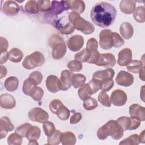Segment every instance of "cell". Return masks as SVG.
Returning <instances> with one entry per match:
<instances>
[{"label": "cell", "instance_id": "6da1fadb", "mask_svg": "<svg viewBox=\"0 0 145 145\" xmlns=\"http://www.w3.org/2000/svg\"><path fill=\"white\" fill-rule=\"evenodd\" d=\"M117 11L114 6L106 2L97 3L91 9L90 16L95 25L106 28L112 24L116 18Z\"/></svg>", "mask_w": 145, "mask_h": 145}, {"label": "cell", "instance_id": "7a4b0ae2", "mask_svg": "<svg viewBox=\"0 0 145 145\" xmlns=\"http://www.w3.org/2000/svg\"><path fill=\"white\" fill-rule=\"evenodd\" d=\"M123 131L117 121L110 120L98 129L97 136L101 140H104L109 136L114 140H119L123 137Z\"/></svg>", "mask_w": 145, "mask_h": 145}, {"label": "cell", "instance_id": "3957f363", "mask_svg": "<svg viewBox=\"0 0 145 145\" xmlns=\"http://www.w3.org/2000/svg\"><path fill=\"white\" fill-rule=\"evenodd\" d=\"M69 20L75 29L81 31L85 35L92 34L95 30L94 25L89 22L86 20L80 14L71 12L69 15Z\"/></svg>", "mask_w": 145, "mask_h": 145}, {"label": "cell", "instance_id": "277c9868", "mask_svg": "<svg viewBox=\"0 0 145 145\" xmlns=\"http://www.w3.org/2000/svg\"><path fill=\"white\" fill-rule=\"evenodd\" d=\"M49 45L52 49V57L55 59L62 58L66 54L67 48L63 39L58 35H53L49 39Z\"/></svg>", "mask_w": 145, "mask_h": 145}, {"label": "cell", "instance_id": "5b68a950", "mask_svg": "<svg viewBox=\"0 0 145 145\" xmlns=\"http://www.w3.org/2000/svg\"><path fill=\"white\" fill-rule=\"evenodd\" d=\"M45 62V57L43 54L39 51L35 52L26 56L23 59L22 66L27 70H32L34 68L42 66Z\"/></svg>", "mask_w": 145, "mask_h": 145}, {"label": "cell", "instance_id": "8992f818", "mask_svg": "<svg viewBox=\"0 0 145 145\" xmlns=\"http://www.w3.org/2000/svg\"><path fill=\"white\" fill-rule=\"evenodd\" d=\"M29 119L31 121L39 123H44L49 119V114L42 108L36 107L30 110L28 114Z\"/></svg>", "mask_w": 145, "mask_h": 145}, {"label": "cell", "instance_id": "52a82bcc", "mask_svg": "<svg viewBox=\"0 0 145 145\" xmlns=\"http://www.w3.org/2000/svg\"><path fill=\"white\" fill-rule=\"evenodd\" d=\"M112 31L108 29L102 30L99 34V44L104 50H109L113 46Z\"/></svg>", "mask_w": 145, "mask_h": 145}, {"label": "cell", "instance_id": "ba28073f", "mask_svg": "<svg viewBox=\"0 0 145 145\" xmlns=\"http://www.w3.org/2000/svg\"><path fill=\"white\" fill-rule=\"evenodd\" d=\"M116 63V60L113 54L112 53H105L99 54V58L95 65L108 69L114 66Z\"/></svg>", "mask_w": 145, "mask_h": 145}, {"label": "cell", "instance_id": "9c48e42d", "mask_svg": "<svg viewBox=\"0 0 145 145\" xmlns=\"http://www.w3.org/2000/svg\"><path fill=\"white\" fill-rule=\"evenodd\" d=\"M110 99L111 103L114 105L121 106L126 104L127 100V97L123 91L120 89H117L112 92Z\"/></svg>", "mask_w": 145, "mask_h": 145}, {"label": "cell", "instance_id": "30bf717a", "mask_svg": "<svg viewBox=\"0 0 145 145\" xmlns=\"http://www.w3.org/2000/svg\"><path fill=\"white\" fill-rule=\"evenodd\" d=\"M116 82L117 84L123 87H129L134 82V77L133 75L125 71H120L116 78Z\"/></svg>", "mask_w": 145, "mask_h": 145}, {"label": "cell", "instance_id": "8fae6325", "mask_svg": "<svg viewBox=\"0 0 145 145\" xmlns=\"http://www.w3.org/2000/svg\"><path fill=\"white\" fill-rule=\"evenodd\" d=\"M20 10V6L15 1H6L1 7L2 12L6 15L13 16L16 15Z\"/></svg>", "mask_w": 145, "mask_h": 145}, {"label": "cell", "instance_id": "7c38bea8", "mask_svg": "<svg viewBox=\"0 0 145 145\" xmlns=\"http://www.w3.org/2000/svg\"><path fill=\"white\" fill-rule=\"evenodd\" d=\"M115 74L114 70L108 68L104 70H99L95 72L92 75V79L100 82L101 83L108 79H113Z\"/></svg>", "mask_w": 145, "mask_h": 145}, {"label": "cell", "instance_id": "4fadbf2b", "mask_svg": "<svg viewBox=\"0 0 145 145\" xmlns=\"http://www.w3.org/2000/svg\"><path fill=\"white\" fill-rule=\"evenodd\" d=\"M74 74L72 71L64 70L62 71L61 74V77L59 79L61 89L62 91H67L71 86V79Z\"/></svg>", "mask_w": 145, "mask_h": 145}, {"label": "cell", "instance_id": "5bb4252c", "mask_svg": "<svg viewBox=\"0 0 145 145\" xmlns=\"http://www.w3.org/2000/svg\"><path fill=\"white\" fill-rule=\"evenodd\" d=\"M84 45V39L80 35H75L69 38L67 41L69 49L72 52L79 50Z\"/></svg>", "mask_w": 145, "mask_h": 145}, {"label": "cell", "instance_id": "9a60e30c", "mask_svg": "<svg viewBox=\"0 0 145 145\" xmlns=\"http://www.w3.org/2000/svg\"><path fill=\"white\" fill-rule=\"evenodd\" d=\"M67 10L69 8L66 6V1H53L51 2V8L48 14L49 15L55 16Z\"/></svg>", "mask_w": 145, "mask_h": 145}, {"label": "cell", "instance_id": "2e32d148", "mask_svg": "<svg viewBox=\"0 0 145 145\" xmlns=\"http://www.w3.org/2000/svg\"><path fill=\"white\" fill-rule=\"evenodd\" d=\"M132 51L130 48L122 49L118 54L117 63L120 66H126L132 61Z\"/></svg>", "mask_w": 145, "mask_h": 145}, {"label": "cell", "instance_id": "e0dca14e", "mask_svg": "<svg viewBox=\"0 0 145 145\" xmlns=\"http://www.w3.org/2000/svg\"><path fill=\"white\" fill-rule=\"evenodd\" d=\"M45 84L48 91L52 93H56L61 90L59 79L56 75H49L46 79Z\"/></svg>", "mask_w": 145, "mask_h": 145}, {"label": "cell", "instance_id": "ac0fdd59", "mask_svg": "<svg viewBox=\"0 0 145 145\" xmlns=\"http://www.w3.org/2000/svg\"><path fill=\"white\" fill-rule=\"evenodd\" d=\"M14 126L7 116H3L0 120V139L6 137L9 131H12Z\"/></svg>", "mask_w": 145, "mask_h": 145}, {"label": "cell", "instance_id": "d6986e66", "mask_svg": "<svg viewBox=\"0 0 145 145\" xmlns=\"http://www.w3.org/2000/svg\"><path fill=\"white\" fill-rule=\"evenodd\" d=\"M130 116L138 118L140 121L145 120V108L138 104H133L129 107Z\"/></svg>", "mask_w": 145, "mask_h": 145}, {"label": "cell", "instance_id": "ffe728a7", "mask_svg": "<svg viewBox=\"0 0 145 145\" xmlns=\"http://www.w3.org/2000/svg\"><path fill=\"white\" fill-rule=\"evenodd\" d=\"M0 105L3 108L11 109L15 106L16 101L11 95L3 93L0 96Z\"/></svg>", "mask_w": 145, "mask_h": 145}, {"label": "cell", "instance_id": "44dd1931", "mask_svg": "<svg viewBox=\"0 0 145 145\" xmlns=\"http://www.w3.org/2000/svg\"><path fill=\"white\" fill-rule=\"evenodd\" d=\"M66 4L69 9H70L72 12H76L79 14L83 13L86 8L85 3L83 1H66Z\"/></svg>", "mask_w": 145, "mask_h": 145}, {"label": "cell", "instance_id": "7402d4cb", "mask_svg": "<svg viewBox=\"0 0 145 145\" xmlns=\"http://www.w3.org/2000/svg\"><path fill=\"white\" fill-rule=\"evenodd\" d=\"M136 8V3L132 0H122L120 3V8L121 12L125 14H131Z\"/></svg>", "mask_w": 145, "mask_h": 145}, {"label": "cell", "instance_id": "603a6c76", "mask_svg": "<svg viewBox=\"0 0 145 145\" xmlns=\"http://www.w3.org/2000/svg\"><path fill=\"white\" fill-rule=\"evenodd\" d=\"M120 32L123 38L127 40L131 39L134 33L133 25L129 22L122 23L120 27Z\"/></svg>", "mask_w": 145, "mask_h": 145}, {"label": "cell", "instance_id": "cb8c5ba5", "mask_svg": "<svg viewBox=\"0 0 145 145\" xmlns=\"http://www.w3.org/2000/svg\"><path fill=\"white\" fill-rule=\"evenodd\" d=\"M5 88L9 92H13L17 89L19 86V80L16 76L7 78L4 83Z\"/></svg>", "mask_w": 145, "mask_h": 145}, {"label": "cell", "instance_id": "d4e9b609", "mask_svg": "<svg viewBox=\"0 0 145 145\" xmlns=\"http://www.w3.org/2000/svg\"><path fill=\"white\" fill-rule=\"evenodd\" d=\"M75 134L70 131H66L62 133L61 143L63 145H74L76 143Z\"/></svg>", "mask_w": 145, "mask_h": 145}, {"label": "cell", "instance_id": "484cf974", "mask_svg": "<svg viewBox=\"0 0 145 145\" xmlns=\"http://www.w3.org/2000/svg\"><path fill=\"white\" fill-rule=\"evenodd\" d=\"M23 57V53L18 48H12L8 52V59L12 62H20L22 61Z\"/></svg>", "mask_w": 145, "mask_h": 145}, {"label": "cell", "instance_id": "4316f807", "mask_svg": "<svg viewBox=\"0 0 145 145\" xmlns=\"http://www.w3.org/2000/svg\"><path fill=\"white\" fill-rule=\"evenodd\" d=\"M78 93L82 100H85L93 94V92L88 83L84 84L78 90Z\"/></svg>", "mask_w": 145, "mask_h": 145}, {"label": "cell", "instance_id": "83f0119b", "mask_svg": "<svg viewBox=\"0 0 145 145\" xmlns=\"http://www.w3.org/2000/svg\"><path fill=\"white\" fill-rule=\"evenodd\" d=\"M41 135V130L37 126H32L28 130L25 138L29 140H37Z\"/></svg>", "mask_w": 145, "mask_h": 145}, {"label": "cell", "instance_id": "f1b7e54d", "mask_svg": "<svg viewBox=\"0 0 145 145\" xmlns=\"http://www.w3.org/2000/svg\"><path fill=\"white\" fill-rule=\"evenodd\" d=\"M56 27L60 31L62 34L69 35L74 32L75 28L70 22H67L65 24H62L58 22H56Z\"/></svg>", "mask_w": 145, "mask_h": 145}, {"label": "cell", "instance_id": "f546056e", "mask_svg": "<svg viewBox=\"0 0 145 145\" xmlns=\"http://www.w3.org/2000/svg\"><path fill=\"white\" fill-rule=\"evenodd\" d=\"M144 67V63L141 61L132 60L127 66V70L133 73H139L142 68Z\"/></svg>", "mask_w": 145, "mask_h": 145}, {"label": "cell", "instance_id": "4dcf8cb0", "mask_svg": "<svg viewBox=\"0 0 145 145\" xmlns=\"http://www.w3.org/2000/svg\"><path fill=\"white\" fill-rule=\"evenodd\" d=\"M86 80V76L82 74H74L71 79V84L75 88H78L83 86Z\"/></svg>", "mask_w": 145, "mask_h": 145}, {"label": "cell", "instance_id": "1f68e13d", "mask_svg": "<svg viewBox=\"0 0 145 145\" xmlns=\"http://www.w3.org/2000/svg\"><path fill=\"white\" fill-rule=\"evenodd\" d=\"M36 86H37V84L32 79L28 78L24 81L22 91L25 95L29 96L31 91Z\"/></svg>", "mask_w": 145, "mask_h": 145}, {"label": "cell", "instance_id": "d6a6232c", "mask_svg": "<svg viewBox=\"0 0 145 145\" xmlns=\"http://www.w3.org/2000/svg\"><path fill=\"white\" fill-rule=\"evenodd\" d=\"M133 17L135 21L138 23H144V7L143 6H138L133 12Z\"/></svg>", "mask_w": 145, "mask_h": 145}, {"label": "cell", "instance_id": "836d02e7", "mask_svg": "<svg viewBox=\"0 0 145 145\" xmlns=\"http://www.w3.org/2000/svg\"><path fill=\"white\" fill-rule=\"evenodd\" d=\"M90 56L91 52L86 49V48H84L82 51L76 53L74 56V58L75 60L79 61L82 63L87 62V61L89 59Z\"/></svg>", "mask_w": 145, "mask_h": 145}, {"label": "cell", "instance_id": "e575fe53", "mask_svg": "<svg viewBox=\"0 0 145 145\" xmlns=\"http://www.w3.org/2000/svg\"><path fill=\"white\" fill-rule=\"evenodd\" d=\"M62 132L58 130H56L54 133L50 137H48L47 144L50 145H57L61 142Z\"/></svg>", "mask_w": 145, "mask_h": 145}, {"label": "cell", "instance_id": "d590c367", "mask_svg": "<svg viewBox=\"0 0 145 145\" xmlns=\"http://www.w3.org/2000/svg\"><path fill=\"white\" fill-rule=\"evenodd\" d=\"M58 118L62 121L67 120L70 115V112L69 109L63 104L57 110L56 114Z\"/></svg>", "mask_w": 145, "mask_h": 145}, {"label": "cell", "instance_id": "8d00e7d4", "mask_svg": "<svg viewBox=\"0 0 145 145\" xmlns=\"http://www.w3.org/2000/svg\"><path fill=\"white\" fill-rule=\"evenodd\" d=\"M25 10L29 14H37L39 11L38 4L35 1H28L25 5Z\"/></svg>", "mask_w": 145, "mask_h": 145}, {"label": "cell", "instance_id": "74e56055", "mask_svg": "<svg viewBox=\"0 0 145 145\" xmlns=\"http://www.w3.org/2000/svg\"><path fill=\"white\" fill-rule=\"evenodd\" d=\"M22 137L15 132L10 134L7 138V143L10 145H20L22 143Z\"/></svg>", "mask_w": 145, "mask_h": 145}, {"label": "cell", "instance_id": "f35d334b", "mask_svg": "<svg viewBox=\"0 0 145 145\" xmlns=\"http://www.w3.org/2000/svg\"><path fill=\"white\" fill-rule=\"evenodd\" d=\"M42 127L44 133L48 137L52 136L56 130L55 125L51 121H47L45 122L44 123H43Z\"/></svg>", "mask_w": 145, "mask_h": 145}, {"label": "cell", "instance_id": "ab89813d", "mask_svg": "<svg viewBox=\"0 0 145 145\" xmlns=\"http://www.w3.org/2000/svg\"><path fill=\"white\" fill-rule=\"evenodd\" d=\"M83 106L86 110H92L97 107L98 103L95 99L89 97L84 100Z\"/></svg>", "mask_w": 145, "mask_h": 145}, {"label": "cell", "instance_id": "60d3db41", "mask_svg": "<svg viewBox=\"0 0 145 145\" xmlns=\"http://www.w3.org/2000/svg\"><path fill=\"white\" fill-rule=\"evenodd\" d=\"M44 95V91L40 87L36 86L31 91L29 96L31 97L35 101H38L41 100Z\"/></svg>", "mask_w": 145, "mask_h": 145}, {"label": "cell", "instance_id": "b9f144b4", "mask_svg": "<svg viewBox=\"0 0 145 145\" xmlns=\"http://www.w3.org/2000/svg\"><path fill=\"white\" fill-rule=\"evenodd\" d=\"M98 100L103 105L106 107H110L111 106L110 99L107 93L104 91H101L99 93Z\"/></svg>", "mask_w": 145, "mask_h": 145}, {"label": "cell", "instance_id": "7bdbcfd3", "mask_svg": "<svg viewBox=\"0 0 145 145\" xmlns=\"http://www.w3.org/2000/svg\"><path fill=\"white\" fill-rule=\"evenodd\" d=\"M120 144H130V145H138L139 144L138 139V135L134 134L130 135L128 138L123 139L120 142Z\"/></svg>", "mask_w": 145, "mask_h": 145}, {"label": "cell", "instance_id": "ee69618b", "mask_svg": "<svg viewBox=\"0 0 145 145\" xmlns=\"http://www.w3.org/2000/svg\"><path fill=\"white\" fill-rule=\"evenodd\" d=\"M67 67L71 71H74V72H79L82 70L83 68V65L82 62H79V61L77 60H72L70 61L67 65Z\"/></svg>", "mask_w": 145, "mask_h": 145}, {"label": "cell", "instance_id": "f6af8a7d", "mask_svg": "<svg viewBox=\"0 0 145 145\" xmlns=\"http://www.w3.org/2000/svg\"><path fill=\"white\" fill-rule=\"evenodd\" d=\"M123 130H129L130 126V117L123 116L120 117L116 120Z\"/></svg>", "mask_w": 145, "mask_h": 145}, {"label": "cell", "instance_id": "bcb514c9", "mask_svg": "<svg viewBox=\"0 0 145 145\" xmlns=\"http://www.w3.org/2000/svg\"><path fill=\"white\" fill-rule=\"evenodd\" d=\"M113 47L120 48L125 43L124 40L117 32H112Z\"/></svg>", "mask_w": 145, "mask_h": 145}, {"label": "cell", "instance_id": "7dc6e473", "mask_svg": "<svg viewBox=\"0 0 145 145\" xmlns=\"http://www.w3.org/2000/svg\"><path fill=\"white\" fill-rule=\"evenodd\" d=\"M32 126V125H31L30 123H25L19 126V127H18L15 130V132L19 134L23 138L25 137V135H26L28 130Z\"/></svg>", "mask_w": 145, "mask_h": 145}, {"label": "cell", "instance_id": "c3c4849f", "mask_svg": "<svg viewBox=\"0 0 145 145\" xmlns=\"http://www.w3.org/2000/svg\"><path fill=\"white\" fill-rule=\"evenodd\" d=\"M39 10L41 12L49 11L51 8V2L50 1H37Z\"/></svg>", "mask_w": 145, "mask_h": 145}, {"label": "cell", "instance_id": "681fc988", "mask_svg": "<svg viewBox=\"0 0 145 145\" xmlns=\"http://www.w3.org/2000/svg\"><path fill=\"white\" fill-rule=\"evenodd\" d=\"M63 105L62 102L58 99H54L50 101L49 108L50 110L53 113L56 114L57 110Z\"/></svg>", "mask_w": 145, "mask_h": 145}, {"label": "cell", "instance_id": "f907efd6", "mask_svg": "<svg viewBox=\"0 0 145 145\" xmlns=\"http://www.w3.org/2000/svg\"><path fill=\"white\" fill-rule=\"evenodd\" d=\"M98 43L97 40L95 38H91L88 39L87 42L86 49L91 52L93 50H97Z\"/></svg>", "mask_w": 145, "mask_h": 145}, {"label": "cell", "instance_id": "816d5d0a", "mask_svg": "<svg viewBox=\"0 0 145 145\" xmlns=\"http://www.w3.org/2000/svg\"><path fill=\"white\" fill-rule=\"evenodd\" d=\"M29 78L32 79L35 82L36 84L39 85L41 83L43 76L42 74L40 72L38 71H35L29 74Z\"/></svg>", "mask_w": 145, "mask_h": 145}, {"label": "cell", "instance_id": "f5cc1de1", "mask_svg": "<svg viewBox=\"0 0 145 145\" xmlns=\"http://www.w3.org/2000/svg\"><path fill=\"white\" fill-rule=\"evenodd\" d=\"M114 82L113 79H108L101 83V89L103 91L107 92L109 91L114 86Z\"/></svg>", "mask_w": 145, "mask_h": 145}, {"label": "cell", "instance_id": "db71d44e", "mask_svg": "<svg viewBox=\"0 0 145 145\" xmlns=\"http://www.w3.org/2000/svg\"><path fill=\"white\" fill-rule=\"evenodd\" d=\"M140 120H139L138 118L130 116V126L129 130H133L138 128L140 125Z\"/></svg>", "mask_w": 145, "mask_h": 145}, {"label": "cell", "instance_id": "11a10c76", "mask_svg": "<svg viewBox=\"0 0 145 145\" xmlns=\"http://www.w3.org/2000/svg\"><path fill=\"white\" fill-rule=\"evenodd\" d=\"M99 52L97 50H93L91 52V56L89 59L87 61V62L90 64H95L96 63L99 57Z\"/></svg>", "mask_w": 145, "mask_h": 145}, {"label": "cell", "instance_id": "9f6ffc18", "mask_svg": "<svg viewBox=\"0 0 145 145\" xmlns=\"http://www.w3.org/2000/svg\"><path fill=\"white\" fill-rule=\"evenodd\" d=\"M82 118V116L80 113H74L70 118V122L71 124H75L78 123Z\"/></svg>", "mask_w": 145, "mask_h": 145}, {"label": "cell", "instance_id": "6f0895ef", "mask_svg": "<svg viewBox=\"0 0 145 145\" xmlns=\"http://www.w3.org/2000/svg\"><path fill=\"white\" fill-rule=\"evenodd\" d=\"M0 45H1V53L7 52V49L8 48V41L6 39L1 37L0 38Z\"/></svg>", "mask_w": 145, "mask_h": 145}, {"label": "cell", "instance_id": "680465c9", "mask_svg": "<svg viewBox=\"0 0 145 145\" xmlns=\"http://www.w3.org/2000/svg\"><path fill=\"white\" fill-rule=\"evenodd\" d=\"M7 59H8V52H5L3 53H2L1 54V57H0V63L1 64H3L5 63Z\"/></svg>", "mask_w": 145, "mask_h": 145}, {"label": "cell", "instance_id": "91938a15", "mask_svg": "<svg viewBox=\"0 0 145 145\" xmlns=\"http://www.w3.org/2000/svg\"><path fill=\"white\" fill-rule=\"evenodd\" d=\"M7 74V70L6 67L1 65L0 66V78L2 79L5 76H6Z\"/></svg>", "mask_w": 145, "mask_h": 145}, {"label": "cell", "instance_id": "94428289", "mask_svg": "<svg viewBox=\"0 0 145 145\" xmlns=\"http://www.w3.org/2000/svg\"><path fill=\"white\" fill-rule=\"evenodd\" d=\"M144 130H143L142 132L139 134L138 136V139L139 141V143H144L145 142V139H144Z\"/></svg>", "mask_w": 145, "mask_h": 145}, {"label": "cell", "instance_id": "6125c7cd", "mask_svg": "<svg viewBox=\"0 0 145 145\" xmlns=\"http://www.w3.org/2000/svg\"><path fill=\"white\" fill-rule=\"evenodd\" d=\"M144 67H143L142 68V69L140 70V71L139 72V78L142 80L143 81L144 80Z\"/></svg>", "mask_w": 145, "mask_h": 145}, {"label": "cell", "instance_id": "be15d7a7", "mask_svg": "<svg viewBox=\"0 0 145 145\" xmlns=\"http://www.w3.org/2000/svg\"><path fill=\"white\" fill-rule=\"evenodd\" d=\"M39 143H37V140H29V143H28V144H38Z\"/></svg>", "mask_w": 145, "mask_h": 145}]
</instances>
